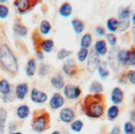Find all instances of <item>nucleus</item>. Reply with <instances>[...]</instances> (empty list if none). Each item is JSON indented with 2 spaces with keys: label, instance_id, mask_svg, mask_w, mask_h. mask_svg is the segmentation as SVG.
Instances as JSON below:
<instances>
[{
  "label": "nucleus",
  "instance_id": "nucleus-1",
  "mask_svg": "<svg viewBox=\"0 0 135 134\" xmlns=\"http://www.w3.org/2000/svg\"><path fill=\"white\" fill-rule=\"evenodd\" d=\"M83 109L88 117L93 118H100L104 115L105 110L104 96L100 93H97L86 96L84 101Z\"/></svg>",
  "mask_w": 135,
  "mask_h": 134
},
{
  "label": "nucleus",
  "instance_id": "nucleus-2",
  "mask_svg": "<svg viewBox=\"0 0 135 134\" xmlns=\"http://www.w3.org/2000/svg\"><path fill=\"white\" fill-rule=\"evenodd\" d=\"M0 66L9 74H16L19 66L17 58L6 43L0 44Z\"/></svg>",
  "mask_w": 135,
  "mask_h": 134
},
{
  "label": "nucleus",
  "instance_id": "nucleus-3",
  "mask_svg": "<svg viewBox=\"0 0 135 134\" xmlns=\"http://www.w3.org/2000/svg\"><path fill=\"white\" fill-rule=\"evenodd\" d=\"M50 126V115L46 111H38V114L34 115L32 128L36 133H41L46 131Z\"/></svg>",
  "mask_w": 135,
  "mask_h": 134
},
{
  "label": "nucleus",
  "instance_id": "nucleus-4",
  "mask_svg": "<svg viewBox=\"0 0 135 134\" xmlns=\"http://www.w3.org/2000/svg\"><path fill=\"white\" fill-rule=\"evenodd\" d=\"M40 2L41 0H15L13 5L19 13L24 14L32 9Z\"/></svg>",
  "mask_w": 135,
  "mask_h": 134
},
{
  "label": "nucleus",
  "instance_id": "nucleus-5",
  "mask_svg": "<svg viewBox=\"0 0 135 134\" xmlns=\"http://www.w3.org/2000/svg\"><path fill=\"white\" fill-rule=\"evenodd\" d=\"M100 55L97 54L95 51H92L87 58V70L89 73H94L98 67L100 66Z\"/></svg>",
  "mask_w": 135,
  "mask_h": 134
},
{
  "label": "nucleus",
  "instance_id": "nucleus-6",
  "mask_svg": "<svg viewBox=\"0 0 135 134\" xmlns=\"http://www.w3.org/2000/svg\"><path fill=\"white\" fill-rule=\"evenodd\" d=\"M63 93L68 100H77L81 94L80 87L73 85H66L63 88Z\"/></svg>",
  "mask_w": 135,
  "mask_h": 134
},
{
  "label": "nucleus",
  "instance_id": "nucleus-7",
  "mask_svg": "<svg viewBox=\"0 0 135 134\" xmlns=\"http://www.w3.org/2000/svg\"><path fill=\"white\" fill-rule=\"evenodd\" d=\"M62 71L66 75L69 77L75 76L78 72V66L75 61L72 58L66 59L62 66Z\"/></svg>",
  "mask_w": 135,
  "mask_h": 134
},
{
  "label": "nucleus",
  "instance_id": "nucleus-8",
  "mask_svg": "<svg viewBox=\"0 0 135 134\" xmlns=\"http://www.w3.org/2000/svg\"><path fill=\"white\" fill-rule=\"evenodd\" d=\"M31 100L37 104H41L45 103L47 100V95L44 92H42L36 88H32L31 91V95H30Z\"/></svg>",
  "mask_w": 135,
  "mask_h": 134
},
{
  "label": "nucleus",
  "instance_id": "nucleus-9",
  "mask_svg": "<svg viewBox=\"0 0 135 134\" xmlns=\"http://www.w3.org/2000/svg\"><path fill=\"white\" fill-rule=\"evenodd\" d=\"M59 118L64 123H71L75 118V113L71 108L65 107L60 111Z\"/></svg>",
  "mask_w": 135,
  "mask_h": 134
},
{
  "label": "nucleus",
  "instance_id": "nucleus-10",
  "mask_svg": "<svg viewBox=\"0 0 135 134\" xmlns=\"http://www.w3.org/2000/svg\"><path fill=\"white\" fill-rule=\"evenodd\" d=\"M64 103H65V100H64L63 96L60 93H55L50 100L49 105L51 109L58 110L63 106Z\"/></svg>",
  "mask_w": 135,
  "mask_h": 134
},
{
  "label": "nucleus",
  "instance_id": "nucleus-11",
  "mask_svg": "<svg viewBox=\"0 0 135 134\" xmlns=\"http://www.w3.org/2000/svg\"><path fill=\"white\" fill-rule=\"evenodd\" d=\"M28 85L27 83H20L15 88V97L17 100H24L28 92Z\"/></svg>",
  "mask_w": 135,
  "mask_h": 134
},
{
  "label": "nucleus",
  "instance_id": "nucleus-12",
  "mask_svg": "<svg viewBox=\"0 0 135 134\" xmlns=\"http://www.w3.org/2000/svg\"><path fill=\"white\" fill-rule=\"evenodd\" d=\"M124 99V93L123 92V90L119 88V87H115L113 88L112 92V95H111V100L112 102L115 104H120Z\"/></svg>",
  "mask_w": 135,
  "mask_h": 134
},
{
  "label": "nucleus",
  "instance_id": "nucleus-13",
  "mask_svg": "<svg viewBox=\"0 0 135 134\" xmlns=\"http://www.w3.org/2000/svg\"><path fill=\"white\" fill-rule=\"evenodd\" d=\"M54 47H55V43L52 39H41V41L39 43L37 50H41L42 51H44L46 53H50L53 51Z\"/></svg>",
  "mask_w": 135,
  "mask_h": 134
},
{
  "label": "nucleus",
  "instance_id": "nucleus-14",
  "mask_svg": "<svg viewBox=\"0 0 135 134\" xmlns=\"http://www.w3.org/2000/svg\"><path fill=\"white\" fill-rule=\"evenodd\" d=\"M94 51L99 55H105L108 53V46L105 40H97L94 45Z\"/></svg>",
  "mask_w": 135,
  "mask_h": 134
},
{
  "label": "nucleus",
  "instance_id": "nucleus-15",
  "mask_svg": "<svg viewBox=\"0 0 135 134\" xmlns=\"http://www.w3.org/2000/svg\"><path fill=\"white\" fill-rule=\"evenodd\" d=\"M51 84L55 89L60 90V89L63 88L65 86L63 77L61 74H56V75L53 76L51 79Z\"/></svg>",
  "mask_w": 135,
  "mask_h": 134
},
{
  "label": "nucleus",
  "instance_id": "nucleus-16",
  "mask_svg": "<svg viewBox=\"0 0 135 134\" xmlns=\"http://www.w3.org/2000/svg\"><path fill=\"white\" fill-rule=\"evenodd\" d=\"M36 72V62L35 58H30L25 66V73L28 77H33Z\"/></svg>",
  "mask_w": 135,
  "mask_h": 134
},
{
  "label": "nucleus",
  "instance_id": "nucleus-17",
  "mask_svg": "<svg viewBox=\"0 0 135 134\" xmlns=\"http://www.w3.org/2000/svg\"><path fill=\"white\" fill-rule=\"evenodd\" d=\"M72 11H73V8H72L71 4L67 2L62 3L61 5V6L59 7V14L63 17H70L72 13Z\"/></svg>",
  "mask_w": 135,
  "mask_h": 134
},
{
  "label": "nucleus",
  "instance_id": "nucleus-18",
  "mask_svg": "<svg viewBox=\"0 0 135 134\" xmlns=\"http://www.w3.org/2000/svg\"><path fill=\"white\" fill-rule=\"evenodd\" d=\"M30 110L28 105H21L16 110V115L20 119H25L28 117Z\"/></svg>",
  "mask_w": 135,
  "mask_h": 134
},
{
  "label": "nucleus",
  "instance_id": "nucleus-19",
  "mask_svg": "<svg viewBox=\"0 0 135 134\" xmlns=\"http://www.w3.org/2000/svg\"><path fill=\"white\" fill-rule=\"evenodd\" d=\"M71 24L74 31L77 34H81L85 29V23L80 19H73L71 21Z\"/></svg>",
  "mask_w": 135,
  "mask_h": 134
},
{
  "label": "nucleus",
  "instance_id": "nucleus-20",
  "mask_svg": "<svg viewBox=\"0 0 135 134\" xmlns=\"http://www.w3.org/2000/svg\"><path fill=\"white\" fill-rule=\"evenodd\" d=\"M13 29L14 33L21 37H25L28 34V28L25 25H23L22 24H20V23L14 24Z\"/></svg>",
  "mask_w": 135,
  "mask_h": 134
},
{
  "label": "nucleus",
  "instance_id": "nucleus-21",
  "mask_svg": "<svg viewBox=\"0 0 135 134\" xmlns=\"http://www.w3.org/2000/svg\"><path fill=\"white\" fill-rule=\"evenodd\" d=\"M0 94L2 96L11 94V85L7 80H0Z\"/></svg>",
  "mask_w": 135,
  "mask_h": 134
},
{
  "label": "nucleus",
  "instance_id": "nucleus-22",
  "mask_svg": "<svg viewBox=\"0 0 135 134\" xmlns=\"http://www.w3.org/2000/svg\"><path fill=\"white\" fill-rule=\"evenodd\" d=\"M93 43V37L90 33H85L81 39L80 45L81 48H86L88 49L90 47Z\"/></svg>",
  "mask_w": 135,
  "mask_h": 134
},
{
  "label": "nucleus",
  "instance_id": "nucleus-23",
  "mask_svg": "<svg viewBox=\"0 0 135 134\" xmlns=\"http://www.w3.org/2000/svg\"><path fill=\"white\" fill-rule=\"evenodd\" d=\"M119 21L118 19L115 17H112V18H109L107 21V28L108 31L111 32V33H112V32H116L119 29Z\"/></svg>",
  "mask_w": 135,
  "mask_h": 134
},
{
  "label": "nucleus",
  "instance_id": "nucleus-24",
  "mask_svg": "<svg viewBox=\"0 0 135 134\" xmlns=\"http://www.w3.org/2000/svg\"><path fill=\"white\" fill-rule=\"evenodd\" d=\"M119 115V108L117 105H113L110 107L108 110V118L109 120L112 121L117 118Z\"/></svg>",
  "mask_w": 135,
  "mask_h": 134
},
{
  "label": "nucleus",
  "instance_id": "nucleus-25",
  "mask_svg": "<svg viewBox=\"0 0 135 134\" xmlns=\"http://www.w3.org/2000/svg\"><path fill=\"white\" fill-rule=\"evenodd\" d=\"M130 15H131L130 7H122L119 9V12H118L119 21L130 19Z\"/></svg>",
  "mask_w": 135,
  "mask_h": 134
},
{
  "label": "nucleus",
  "instance_id": "nucleus-26",
  "mask_svg": "<svg viewBox=\"0 0 135 134\" xmlns=\"http://www.w3.org/2000/svg\"><path fill=\"white\" fill-rule=\"evenodd\" d=\"M6 118H7L6 111L3 108H0V134H4Z\"/></svg>",
  "mask_w": 135,
  "mask_h": 134
},
{
  "label": "nucleus",
  "instance_id": "nucleus-27",
  "mask_svg": "<svg viewBox=\"0 0 135 134\" xmlns=\"http://www.w3.org/2000/svg\"><path fill=\"white\" fill-rule=\"evenodd\" d=\"M51 30V25L47 20H43L40 24V32L42 35H47Z\"/></svg>",
  "mask_w": 135,
  "mask_h": 134
},
{
  "label": "nucleus",
  "instance_id": "nucleus-28",
  "mask_svg": "<svg viewBox=\"0 0 135 134\" xmlns=\"http://www.w3.org/2000/svg\"><path fill=\"white\" fill-rule=\"evenodd\" d=\"M104 90V87L103 85L99 82V81H93L90 87H89V91L90 92H93L94 94H97V93H100L102 92Z\"/></svg>",
  "mask_w": 135,
  "mask_h": 134
},
{
  "label": "nucleus",
  "instance_id": "nucleus-29",
  "mask_svg": "<svg viewBox=\"0 0 135 134\" xmlns=\"http://www.w3.org/2000/svg\"><path fill=\"white\" fill-rule=\"evenodd\" d=\"M126 65L127 66H135V47H132L130 50H128Z\"/></svg>",
  "mask_w": 135,
  "mask_h": 134
},
{
  "label": "nucleus",
  "instance_id": "nucleus-30",
  "mask_svg": "<svg viewBox=\"0 0 135 134\" xmlns=\"http://www.w3.org/2000/svg\"><path fill=\"white\" fill-rule=\"evenodd\" d=\"M71 54H72V51H71L66 50L65 48H62V49H60L58 51V53H57V58L59 60H64V59L69 58Z\"/></svg>",
  "mask_w": 135,
  "mask_h": 134
},
{
  "label": "nucleus",
  "instance_id": "nucleus-31",
  "mask_svg": "<svg viewBox=\"0 0 135 134\" xmlns=\"http://www.w3.org/2000/svg\"><path fill=\"white\" fill-rule=\"evenodd\" d=\"M89 56V51L86 48H81L78 52V59L80 62H85Z\"/></svg>",
  "mask_w": 135,
  "mask_h": 134
},
{
  "label": "nucleus",
  "instance_id": "nucleus-32",
  "mask_svg": "<svg viewBox=\"0 0 135 134\" xmlns=\"http://www.w3.org/2000/svg\"><path fill=\"white\" fill-rule=\"evenodd\" d=\"M127 54H128V50H121L118 52L117 54V59L118 62L120 63L126 65L127 62Z\"/></svg>",
  "mask_w": 135,
  "mask_h": 134
},
{
  "label": "nucleus",
  "instance_id": "nucleus-33",
  "mask_svg": "<svg viewBox=\"0 0 135 134\" xmlns=\"http://www.w3.org/2000/svg\"><path fill=\"white\" fill-rule=\"evenodd\" d=\"M50 71V66L47 64L45 63H41L39 67L38 73L40 77H45L48 74Z\"/></svg>",
  "mask_w": 135,
  "mask_h": 134
},
{
  "label": "nucleus",
  "instance_id": "nucleus-34",
  "mask_svg": "<svg viewBox=\"0 0 135 134\" xmlns=\"http://www.w3.org/2000/svg\"><path fill=\"white\" fill-rule=\"evenodd\" d=\"M84 126V124L83 122L81 121V120H76V121H74L71 124V130L74 132H77V133H79L81 131L82 128Z\"/></svg>",
  "mask_w": 135,
  "mask_h": 134
},
{
  "label": "nucleus",
  "instance_id": "nucleus-35",
  "mask_svg": "<svg viewBox=\"0 0 135 134\" xmlns=\"http://www.w3.org/2000/svg\"><path fill=\"white\" fill-rule=\"evenodd\" d=\"M124 132L127 134H135V125L127 122L124 124Z\"/></svg>",
  "mask_w": 135,
  "mask_h": 134
},
{
  "label": "nucleus",
  "instance_id": "nucleus-36",
  "mask_svg": "<svg viewBox=\"0 0 135 134\" xmlns=\"http://www.w3.org/2000/svg\"><path fill=\"white\" fill-rule=\"evenodd\" d=\"M106 39L108 42V43L112 46V47H115L117 44V37L115 36V34L113 33H108L106 35Z\"/></svg>",
  "mask_w": 135,
  "mask_h": 134
},
{
  "label": "nucleus",
  "instance_id": "nucleus-37",
  "mask_svg": "<svg viewBox=\"0 0 135 134\" xmlns=\"http://www.w3.org/2000/svg\"><path fill=\"white\" fill-rule=\"evenodd\" d=\"M9 13V8L2 4H0V18L1 19H6Z\"/></svg>",
  "mask_w": 135,
  "mask_h": 134
},
{
  "label": "nucleus",
  "instance_id": "nucleus-38",
  "mask_svg": "<svg viewBox=\"0 0 135 134\" xmlns=\"http://www.w3.org/2000/svg\"><path fill=\"white\" fill-rule=\"evenodd\" d=\"M119 30L120 32H124L126 31L130 25V19L127 20H123V21H119Z\"/></svg>",
  "mask_w": 135,
  "mask_h": 134
},
{
  "label": "nucleus",
  "instance_id": "nucleus-39",
  "mask_svg": "<svg viewBox=\"0 0 135 134\" xmlns=\"http://www.w3.org/2000/svg\"><path fill=\"white\" fill-rule=\"evenodd\" d=\"M97 70H98V73H99L100 77L101 78H103V79L108 77L110 75V72H109L106 68H104V67L101 66V64H100V66L98 67Z\"/></svg>",
  "mask_w": 135,
  "mask_h": 134
},
{
  "label": "nucleus",
  "instance_id": "nucleus-40",
  "mask_svg": "<svg viewBox=\"0 0 135 134\" xmlns=\"http://www.w3.org/2000/svg\"><path fill=\"white\" fill-rule=\"evenodd\" d=\"M127 77L131 84L135 85V70H129L127 72Z\"/></svg>",
  "mask_w": 135,
  "mask_h": 134
},
{
  "label": "nucleus",
  "instance_id": "nucleus-41",
  "mask_svg": "<svg viewBox=\"0 0 135 134\" xmlns=\"http://www.w3.org/2000/svg\"><path fill=\"white\" fill-rule=\"evenodd\" d=\"M96 32L97 35L100 36H103L106 34V31H105V28L102 26H97L96 28Z\"/></svg>",
  "mask_w": 135,
  "mask_h": 134
},
{
  "label": "nucleus",
  "instance_id": "nucleus-42",
  "mask_svg": "<svg viewBox=\"0 0 135 134\" xmlns=\"http://www.w3.org/2000/svg\"><path fill=\"white\" fill-rule=\"evenodd\" d=\"M36 57L38 60L42 61L44 58V53L41 50H36Z\"/></svg>",
  "mask_w": 135,
  "mask_h": 134
},
{
  "label": "nucleus",
  "instance_id": "nucleus-43",
  "mask_svg": "<svg viewBox=\"0 0 135 134\" xmlns=\"http://www.w3.org/2000/svg\"><path fill=\"white\" fill-rule=\"evenodd\" d=\"M2 100H3V102H4V103L12 102V101L13 100V96H11V94L7 95V96H2Z\"/></svg>",
  "mask_w": 135,
  "mask_h": 134
},
{
  "label": "nucleus",
  "instance_id": "nucleus-44",
  "mask_svg": "<svg viewBox=\"0 0 135 134\" xmlns=\"http://www.w3.org/2000/svg\"><path fill=\"white\" fill-rule=\"evenodd\" d=\"M110 134H120V128L118 126H115L112 128Z\"/></svg>",
  "mask_w": 135,
  "mask_h": 134
},
{
  "label": "nucleus",
  "instance_id": "nucleus-45",
  "mask_svg": "<svg viewBox=\"0 0 135 134\" xmlns=\"http://www.w3.org/2000/svg\"><path fill=\"white\" fill-rule=\"evenodd\" d=\"M131 119L134 123H135V111H132L131 113Z\"/></svg>",
  "mask_w": 135,
  "mask_h": 134
},
{
  "label": "nucleus",
  "instance_id": "nucleus-46",
  "mask_svg": "<svg viewBox=\"0 0 135 134\" xmlns=\"http://www.w3.org/2000/svg\"><path fill=\"white\" fill-rule=\"evenodd\" d=\"M132 33H133V36H134V39L135 42V26L133 28V29H132Z\"/></svg>",
  "mask_w": 135,
  "mask_h": 134
},
{
  "label": "nucleus",
  "instance_id": "nucleus-47",
  "mask_svg": "<svg viewBox=\"0 0 135 134\" xmlns=\"http://www.w3.org/2000/svg\"><path fill=\"white\" fill-rule=\"evenodd\" d=\"M132 22H133V24L135 25V13L133 14V16H132Z\"/></svg>",
  "mask_w": 135,
  "mask_h": 134
},
{
  "label": "nucleus",
  "instance_id": "nucleus-48",
  "mask_svg": "<svg viewBox=\"0 0 135 134\" xmlns=\"http://www.w3.org/2000/svg\"><path fill=\"white\" fill-rule=\"evenodd\" d=\"M51 134H61V133H60V132H59V131H54V132H52V133Z\"/></svg>",
  "mask_w": 135,
  "mask_h": 134
},
{
  "label": "nucleus",
  "instance_id": "nucleus-49",
  "mask_svg": "<svg viewBox=\"0 0 135 134\" xmlns=\"http://www.w3.org/2000/svg\"><path fill=\"white\" fill-rule=\"evenodd\" d=\"M10 134H22L21 133H20V132H12Z\"/></svg>",
  "mask_w": 135,
  "mask_h": 134
},
{
  "label": "nucleus",
  "instance_id": "nucleus-50",
  "mask_svg": "<svg viewBox=\"0 0 135 134\" xmlns=\"http://www.w3.org/2000/svg\"><path fill=\"white\" fill-rule=\"evenodd\" d=\"M7 0H0V3H3V2H6Z\"/></svg>",
  "mask_w": 135,
  "mask_h": 134
}]
</instances>
